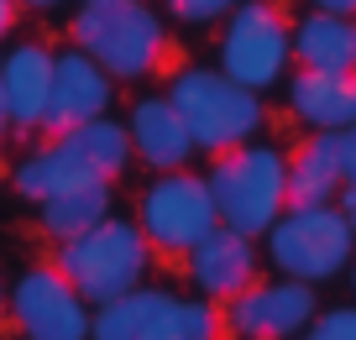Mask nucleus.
<instances>
[{"label": "nucleus", "mask_w": 356, "mask_h": 340, "mask_svg": "<svg viewBox=\"0 0 356 340\" xmlns=\"http://www.w3.org/2000/svg\"><path fill=\"white\" fill-rule=\"evenodd\" d=\"M74 47L111 79H147L168 53V26L147 0H84L74 11Z\"/></svg>", "instance_id": "20e7f679"}, {"label": "nucleus", "mask_w": 356, "mask_h": 340, "mask_svg": "<svg viewBox=\"0 0 356 340\" xmlns=\"http://www.w3.org/2000/svg\"><path fill=\"white\" fill-rule=\"evenodd\" d=\"M215 215L225 231L262 241L267 225L289 209V152L273 142H241L231 152L210 157L204 168Z\"/></svg>", "instance_id": "f03ea898"}, {"label": "nucleus", "mask_w": 356, "mask_h": 340, "mask_svg": "<svg viewBox=\"0 0 356 340\" xmlns=\"http://www.w3.org/2000/svg\"><path fill=\"white\" fill-rule=\"evenodd\" d=\"M11 22H16V0H0V37L11 32Z\"/></svg>", "instance_id": "393cba45"}, {"label": "nucleus", "mask_w": 356, "mask_h": 340, "mask_svg": "<svg viewBox=\"0 0 356 340\" xmlns=\"http://www.w3.org/2000/svg\"><path fill=\"white\" fill-rule=\"evenodd\" d=\"M299 340H356V304H335V309H320L309 319Z\"/></svg>", "instance_id": "aec40b11"}, {"label": "nucleus", "mask_w": 356, "mask_h": 340, "mask_svg": "<svg viewBox=\"0 0 356 340\" xmlns=\"http://www.w3.org/2000/svg\"><path fill=\"white\" fill-rule=\"evenodd\" d=\"M346 184L341 131H309L289 152V204H335Z\"/></svg>", "instance_id": "f3484780"}, {"label": "nucleus", "mask_w": 356, "mask_h": 340, "mask_svg": "<svg viewBox=\"0 0 356 340\" xmlns=\"http://www.w3.org/2000/svg\"><path fill=\"white\" fill-rule=\"evenodd\" d=\"M16 6H26V11H58L63 0H16Z\"/></svg>", "instance_id": "a878e982"}, {"label": "nucleus", "mask_w": 356, "mask_h": 340, "mask_svg": "<svg viewBox=\"0 0 356 340\" xmlns=\"http://www.w3.org/2000/svg\"><path fill=\"white\" fill-rule=\"evenodd\" d=\"M131 168V142H126V126L100 115V121H84L74 131L53 136L47 147L26 152L11 173V188L32 204L53 194H68V188L84 184H115V178Z\"/></svg>", "instance_id": "f257e3e1"}, {"label": "nucleus", "mask_w": 356, "mask_h": 340, "mask_svg": "<svg viewBox=\"0 0 356 340\" xmlns=\"http://www.w3.org/2000/svg\"><path fill=\"white\" fill-rule=\"evenodd\" d=\"M58 273L79 288L84 304H111V298L142 288L147 267H152V246L136 231V220L105 215L100 225H89L74 241H58Z\"/></svg>", "instance_id": "423d86ee"}, {"label": "nucleus", "mask_w": 356, "mask_h": 340, "mask_svg": "<svg viewBox=\"0 0 356 340\" xmlns=\"http://www.w3.org/2000/svg\"><path fill=\"white\" fill-rule=\"evenodd\" d=\"M346 277H351V298H356V257H351V267H346Z\"/></svg>", "instance_id": "bb28decb"}, {"label": "nucleus", "mask_w": 356, "mask_h": 340, "mask_svg": "<svg viewBox=\"0 0 356 340\" xmlns=\"http://www.w3.org/2000/svg\"><path fill=\"white\" fill-rule=\"evenodd\" d=\"M215 225H220V215H215L210 184H204V173H189V168L157 173L136 199V231L147 236L152 252L189 257Z\"/></svg>", "instance_id": "1a4fd4ad"}, {"label": "nucleus", "mask_w": 356, "mask_h": 340, "mask_svg": "<svg viewBox=\"0 0 356 340\" xmlns=\"http://www.w3.org/2000/svg\"><path fill=\"white\" fill-rule=\"evenodd\" d=\"M47 89H53V47L47 42H16L11 53H0L6 126H16V131H42Z\"/></svg>", "instance_id": "4468645a"}, {"label": "nucleus", "mask_w": 356, "mask_h": 340, "mask_svg": "<svg viewBox=\"0 0 356 340\" xmlns=\"http://www.w3.org/2000/svg\"><path fill=\"white\" fill-rule=\"evenodd\" d=\"M293 22L283 16L278 0H241L220 22L215 42V68L236 79L241 89H278L293 74Z\"/></svg>", "instance_id": "0eeeda50"}, {"label": "nucleus", "mask_w": 356, "mask_h": 340, "mask_svg": "<svg viewBox=\"0 0 356 340\" xmlns=\"http://www.w3.org/2000/svg\"><path fill=\"white\" fill-rule=\"evenodd\" d=\"M121 126H126V142H131V157H142L152 173L189 168L194 136H189V126L178 121V110L168 105V95H142Z\"/></svg>", "instance_id": "2eb2a0df"}, {"label": "nucleus", "mask_w": 356, "mask_h": 340, "mask_svg": "<svg viewBox=\"0 0 356 340\" xmlns=\"http://www.w3.org/2000/svg\"><path fill=\"white\" fill-rule=\"evenodd\" d=\"M335 209H341V220L351 225V236H356V184H341V194H335Z\"/></svg>", "instance_id": "4be33fe9"}, {"label": "nucleus", "mask_w": 356, "mask_h": 340, "mask_svg": "<svg viewBox=\"0 0 356 340\" xmlns=\"http://www.w3.org/2000/svg\"><path fill=\"white\" fill-rule=\"evenodd\" d=\"M309 11H330V16H351L356 22V0H304Z\"/></svg>", "instance_id": "5701e85b"}, {"label": "nucleus", "mask_w": 356, "mask_h": 340, "mask_svg": "<svg viewBox=\"0 0 356 340\" xmlns=\"http://www.w3.org/2000/svg\"><path fill=\"white\" fill-rule=\"evenodd\" d=\"M168 105L178 110V121L189 126L194 152H231L241 142H257V131L267 126V105L257 89H241L236 79H225L220 68L189 63L168 79Z\"/></svg>", "instance_id": "7ed1b4c3"}, {"label": "nucleus", "mask_w": 356, "mask_h": 340, "mask_svg": "<svg viewBox=\"0 0 356 340\" xmlns=\"http://www.w3.org/2000/svg\"><path fill=\"white\" fill-rule=\"evenodd\" d=\"M356 257V236L335 204H289L262 236V262H273L278 277L320 288L341 277Z\"/></svg>", "instance_id": "39448f33"}, {"label": "nucleus", "mask_w": 356, "mask_h": 340, "mask_svg": "<svg viewBox=\"0 0 356 340\" xmlns=\"http://www.w3.org/2000/svg\"><path fill=\"white\" fill-rule=\"evenodd\" d=\"M0 314H6V283H0Z\"/></svg>", "instance_id": "c85d7f7f"}, {"label": "nucleus", "mask_w": 356, "mask_h": 340, "mask_svg": "<svg viewBox=\"0 0 356 340\" xmlns=\"http://www.w3.org/2000/svg\"><path fill=\"white\" fill-rule=\"evenodd\" d=\"M257 273H262L257 241L225 231V225H215V231L189 252V283H194V293L210 298V304H225V298H236L241 288H252Z\"/></svg>", "instance_id": "ddd939ff"}, {"label": "nucleus", "mask_w": 356, "mask_h": 340, "mask_svg": "<svg viewBox=\"0 0 356 340\" xmlns=\"http://www.w3.org/2000/svg\"><path fill=\"white\" fill-rule=\"evenodd\" d=\"M293 63L309 74H351L356 68V22L330 11H304L293 22Z\"/></svg>", "instance_id": "a211bd4d"}, {"label": "nucleus", "mask_w": 356, "mask_h": 340, "mask_svg": "<svg viewBox=\"0 0 356 340\" xmlns=\"http://www.w3.org/2000/svg\"><path fill=\"white\" fill-rule=\"evenodd\" d=\"M37 209H42V215H37V225H42L53 241H74V236H84L89 225H100V220L111 215V184L68 188V194L42 199Z\"/></svg>", "instance_id": "6ab92c4d"}, {"label": "nucleus", "mask_w": 356, "mask_h": 340, "mask_svg": "<svg viewBox=\"0 0 356 340\" xmlns=\"http://www.w3.org/2000/svg\"><path fill=\"white\" fill-rule=\"evenodd\" d=\"M89 340H220V314L200 293L173 288H131L89 319Z\"/></svg>", "instance_id": "6e6552de"}, {"label": "nucleus", "mask_w": 356, "mask_h": 340, "mask_svg": "<svg viewBox=\"0 0 356 340\" xmlns=\"http://www.w3.org/2000/svg\"><path fill=\"white\" fill-rule=\"evenodd\" d=\"M6 131H11V126H6V99H0V136H6Z\"/></svg>", "instance_id": "cd10ccee"}, {"label": "nucleus", "mask_w": 356, "mask_h": 340, "mask_svg": "<svg viewBox=\"0 0 356 340\" xmlns=\"http://www.w3.org/2000/svg\"><path fill=\"white\" fill-rule=\"evenodd\" d=\"M6 309L26 340H89V304L58 267H26L6 288Z\"/></svg>", "instance_id": "9b49d317"}, {"label": "nucleus", "mask_w": 356, "mask_h": 340, "mask_svg": "<svg viewBox=\"0 0 356 340\" xmlns=\"http://www.w3.org/2000/svg\"><path fill=\"white\" fill-rule=\"evenodd\" d=\"M341 147H346V184H356V126L341 131Z\"/></svg>", "instance_id": "b1692460"}, {"label": "nucleus", "mask_w": 356, "mask_h": 340, "mask_svg": "<svg viewBox=\"0 0 356 340\" xmlns=\"http://www.w3.org/2000/svg\"><path fill=\"white\" fill-rule=\"evenodd\" d=\"M320 314V293L299 277H257L236 298H225L220 330L236 340H299Z\"/></svg>", "instance_id": "9d476101"}, {"label": "nucleus", "mask_w": 356, "mask_h": 340, "mask_svg": "<svg viewBox=\"0 0 356 340\" xmlns=\"http://www.w3.org/2000/svg\"><path fill=\"white\" fill-rule=\"evenodd\" d=\"M236 6H241V0H168V11H173L178 22H189V26L225 22V16H231Z\"/></svg>", "instance_id": "412c9836"}, {"label": "nucleus", "mask_w": 356, "mask_h": 340, "mask_svg": "<svg viewBox=\"0 0 356 340\" xmlns=\"http://www.w3.org/2000/svg\"><path fill=\"white\" fill-rule=\"evenodd\" d=\"M289 115L304 131H351L356 126V68L351 74H309L293 68L283 79Z\"/></svg>", "instance_id": "dca6fc26"}, {"label": "nucleus", "mask_w": 356, "mask_h": 340, "mask_svg": "<svg viewBox=\"0 0 356 340\" xmlns=\"http://www.w3.org/2000/svg\"><path fill=\"white\" fill-rule=\"evenodd\" d=\"M115 79L105 74L95 58H84L79 47L68 53H53V89H47V115H42V131L47 136H63L84 121H100L111 110V95H115Z\"/></svg>", "instance_id": "f8f14e48"}]
</instances>
